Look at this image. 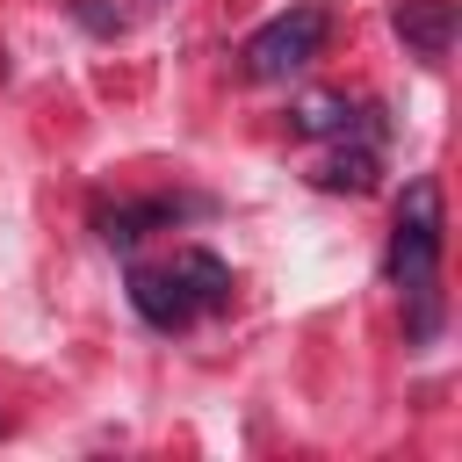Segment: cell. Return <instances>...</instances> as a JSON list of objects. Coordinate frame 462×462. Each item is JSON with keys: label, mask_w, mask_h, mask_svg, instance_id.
I'll list each match as a JSON object with an SVG mask.
<instances>
[{"label": "cell", "mask_w": 462, "mask_h": 462, "mask_svg": "<svg viewBox=\"0 0 462 462\" xmlns=\"http://www.w3.org/2000/svg\"><path fill=\"white\" fill-rule=\"evenodd\" d=\"M354 123H361V108L346 94H310V101L289 108V130L296 137H354Z\"/></svg>", "instance_id": "cell-8"}, {"label": "cell", "mask_w": 462, "mask_h": 462, "mask_svg": "<svg viewBox=\"0 0 462 462\" xmlns=\"http://www.w3.org/2000/svg\"><path fill=\"white\" fill-rule=\"evenodd\" d=\"M130 310L152 325V332H188V325H202L209 310L195 303V289H188V274L166 260V267H130Z\"/></svg>", "instance_id": "cell-3"}, {"label": "cell", "mask_w": 462, "mask_h": 462, "mask_svg": "<svg viewBox=\"0 0 462 462\" xmlns=\"http://www.w3.org/2000/svg\"><path fill=\"white\" fill-rule=\"evenodd\" d=\"M173 267L188 274V289H195V303H202L209 318H217V310H231V267H224L209 245H180V253H173Z\"/></svg>", "instance_id": "cell-7"}, {"label": "cell", "mask_w": 462, "mask_h": 462, "mask_svg": "<svg viewBox=\"0 0 462 462\" xmlns=\"http://www.w3.org/2000/svg\"><path fill=\"white\" fill-rule=\"evenodd\" d=\"M188 209H202V202H180V195H144V202H116V209H101V217H94V231H101V245L130 253L137 238H152V231H166V224H180Z\"/></svg>", "instance_id": "cell-4"}, {"label": "cell", "mask_w": 462, "mask_h": 462, "mask_svg": "<svg viewBox=\"0 0 462 462\" xmlns=\"http://www.w3.org/2000/svg\"><path fill=\"white\" fill-rule=\"evenodd\" d=\"M325 43H332V7L325 0H296V7H282L274 22H260L238 43V72L267 87V79H289L310 58H325Z\"/></svg>", "instance_id": "cell-2"}, {"label": "cell", "mask_w": 462, "mask_h": 462, "mask_svg": "<svg viewBox=\"0 0 462 462\" xmlns=\"http://www.w3.org/2000/svg\"><path fill=\"white\" fill-rule=\"evenodd\" d=\"M375 173H383V152H375V144H346V137H339V152H332V159H318V173H310V180H318L325 195H368V188H375Z\"/></svg>", "instance_id": "cell-6"}, {"label": "cell", "mask_w": 462, "mask_h": 462, "mask_svg": "<svg viewBox=\"0 0 462 462\" xmlns=\"http://www.w3.org/2000/svg\"><path fill=\"white\" fill-rule=\"evenodd\" d=\"M390 29L404 36V51H411V58L440 65V58H448V43H455V0H397Z\"/></svg>", "instance_id": "cell-5"}, {"label": "cell", "mask_w": 462, "mask_h": 462, "mask_svg": "<svg viewBox=\"0 0 462 462\" xmlns=\"http://www.w3.org/2000/svg\"><path fill=\"white\" fill-rule=\"evenodd\" d=\"M440 231H448V209H440V180L419 173L397 202V224H390V253H383V274L390 289L411 303L404 332L411 339H433L440 332Z\"/></svg>", "instance_id": "cell-1"}]
</instances>
